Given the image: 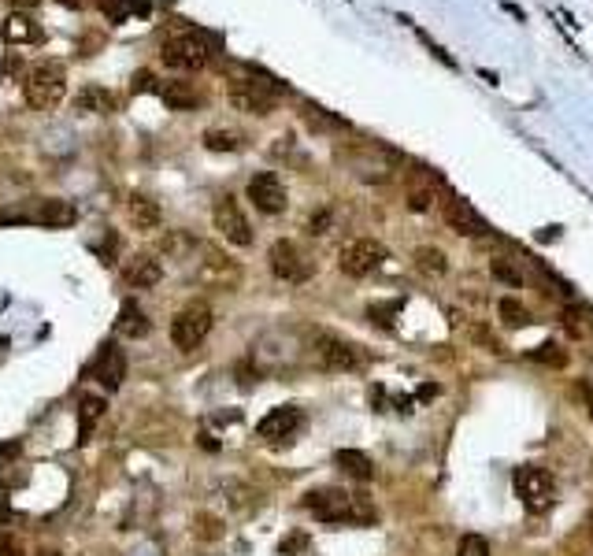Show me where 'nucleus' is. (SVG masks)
Returning a JSON list of instances; mask_svg holds the SVG:
<instances>
[{
    "mask_svg": "<svg viewBox=\"0 0 593 556\" xmlns=\"http://www.w3.org/2000/svg\"><path fill=\"white\" fill-rule=\"evenodd\" d=\"M23 96L30 108L38 111H52L63 96H67V71L56 60H38L23 78Z\"/></svg>",
    "mask_w": 593,
    "mask_h": 556,
    "instance_id": "obj_1",
    "label": "nucleus"
},
{
    "mask_svg": "<svg viewBox=\"0 0 593 556\" xmlns=\"http://www.w3.org/2000/svg\"><path fill=\"white\" fill-rule=\"evenodd\" d=\"M226 101L238 111H245V116H271L275 104H278V89L271 86V82L253 78V74L249 78H230Z\"/></svg>",
    "mask_w": 593,
    "mask_h": 556,
    "instance_id": "obj_2",
    "label": "nucleus"
},
{
    "mask_svg": "<svg viewBox=\"0 0 593 556\" xmlns=\"http://www.w3.org/2000/svg\"><path fill=\"white\" fill-rule=\"evenodd\" d=\"M304 508L316 519H323V523H349V519L367 516V512L356 508V497L349 494V489H338V486H323V489L304 494Z\"/></svg>",
    "mask_w": 593,
    "mask_h": 556,
    "instance_id": "obj_3",
    "label": "nucleus"
},
{
    "mask_svg": "<svg viewBox=\"0 0 593 556\" xmlns=\"http://www.w3.org/2000/svg\"><path fill=\"white\" fill-rule=\"evenodd\" d=\"M160 60L167 63L171 71H201L211 60V41L204 34H178L167 38L160 48Z\"/></svg>",
    "mask_w": 593,
    "mask_h": 556,
    "instance_id": "obj_4",
    "label": "nucleus"
},
{
    "mask_svg": "<svg viewBox=\"0 0 593 556\" xmlns=\"http://www.w3.org/2000/svg\"><path fill=\"white\" fill-rule=\"evenodd\" d=\"M211 330V308L208 304H186L182 312L171 319V341L182 352H193Z\"/></svg>",
    "mask_w": 593,
    "mask_h": 556,
    "instance_id": "obj_5",
    "label": "nucleus"
},
{
    "mask_svg": "<svg viewBox=\"0 0 593 556\" xmlns=\"http://www.w3.org/2000/svg\"><path fill=\"white\" fill-rule=\"evenodd\" d=\"M386 260H389V252H386L382 241L360 238V241H353V245H345L338 264H341V271L349 274V278H367V274H375L378 267H382Z\"/></svg>",
    "mask_w": 593,
    "mask_h": 556,
    "instance_id": "obj_6",
    "label": "nucleus"
},
{
    "mask_svg": "<svg viewBox=\"0 0 593 556\" xmlns=\"http://www.w3.org/2000/svg\"><path fill=\"white\" fill-rule=\"evenodd\" d=\"M516 497L526 504V508H549L553 504V494H556V482L545 467H534V464H523L516 467Z\"/></svg>",
    "mask_w": 593,
    "mask_h": 556,
    "instance_id": "obj_7",
    "label": "nucleus"
},
{
    "mask_svg": "<svg viewBox=\"0 0 593 556\" xmlns=\"http://www.w3.org/2000/svg\"><path fill=\"white\" fill-rule=\"evenodd\" d=\"M301 427H304V412H301V408H296V404H278V408H271V412L260 419L256 434L263 441H271V445H282V441H293L296 434H301Z\"/></svg>",
    "mask_w": 593,
    "mask_h": 556,
    "instance_id": "obj_8",
    "label": "nucleus"
},
{
    "mask_svg": "<svg viewBox=\"0 0 593 556\" xmlns=\"http://www.w3.org/2000/svg\"><path fill=\"white\" fill-rule=\"evenodd\" d=\"M267 260H271V271L282 278V282H308L311 271H316V264H311V260L296 249L293 241H286V238L271 245Z\"/></svg>",
    "mask_w": 593,
    "mask_h": 556,
    "instance_id": "obj_9",
    "label": "nucleus"
},
{
    "mask_svg": "<svg viewBox=\"0 0 593 556\" xmlns=\"http://www.w3.org/2000/svg\"><path fill=\"white\" fill-rule=\"evenodd\" d=\"M211 223H216V230L230 241V245H253V226H249V219H245V211L238 208V201L230 197H219L216 201V208H211Z\"/></svg>",
    "mask_w": 593,
    "mask_h": 556,
    "instance_id": "obj_10",
    "label": "nucleus"
},
{
    "mask_svg": "<svg viewBox=\"0 0 593 556\" xmlns=\"http://www.w3.org/2000/svg\"><path fill=\"white\" fill-rule=\"evenodd\" d=\"M249 201L256 204V211H263V216H278V211H286L289 193H286L282 178L275 171H260V174L249 178Z\"/></svg>",
    "mask_w": 593,
    "mask_h": 556,
    "instance_id": "obj_11",
    "label": "nucleus"
},
{
    "mask_svg": "<svg viewBox=\"0 0 593 556\" xmlns=\"http://www.w3.org/2000/svg\"><path fill=\"white\" fill-rule=\"evenodd\" d=\"M441 216H445V223H449L460 238H482V234H489L486 219L464 197H449V201H445V208H441Z\"/></svg>",
    "mask_w": 593,
    "mask_h": 556,
    "instance_id": "obj_12",
    "label": "nucleus"
},
{
    "mask_svg": "<svg viewBox=\"0 0 593 556\" xmlns=\"http://www.w3.org/2000/svg\"><path fill=\"white\" fill-rule=\"evenodd\" d=\"M89 374H93V379L101 382L104 389H119L123 379H126V356H123V349H119V345H104L101 352H96Z\"/></svg>",
    "mask_w": 593,
    "mask_h": 556,
    "instance_id": "obj_13",
    "label": "nucleus"
},
{
    "mask_svg": "<svg viewBox=\"0 0 593 556\" xmlns=\"http://www.w3.org/2000/svg\"><path fill=\"white\" fill-rule=\"evenodd\" d=\"M316 352H319V364L331 367V371H356V367H360L356 345H349V341H341V338H331V334L319 338Z\"/></svg>",
    "mask_w": 593,
    "mask_h": 556,
    "instance_id": "obj_14",
    "label": "nucleus"
},
{
    "mask_svg": "<svg viewBox=\"0 0 593 556\" xmlns=\"http://www.w3.org/2000/svg\"><path fill=\"white\" fill-rule=\"evenodd\" d=\"M0 38H4L8 45H41L45 41V30L30 19V15H23V11H11L4 23H0Z\"/></svg>",
    "mask_w": 593,
    "mask_h": 556,
    "instance_id": "obj_15",
    "label": "nucleus"
},
{
    "mask_svg": "<svg viewBox=\"0 0 593 556\" xmlns=\"http://www.w3.org/2000/svg\"><path fill=\"white\" fill-rule=\"evenodd\" d=\"M160 278H163V267H160V260H156V256H148V252L130 256V264L123 267V282H126V286H138V289L156 286Z\"/></svg>",
    "mask_w": 593,
    "mask_h": 556,
    "instance_id": "obj_16",
    "label": "nucleus"
},
{
    "mask_svg": "<svg viewBox=\"0 0 593 556\" xmlns=\"http://www.w3.org/2000/svg\"><path fill=\"white\" fill-rule=\"evenodd\" d=\"M126 216H130V223H134L138 230H156V226L163 223V211H160V204H156L153 197H141V193H134V197H130V204H126Z\"/></svg>",
    "mask_w": 593,
    "mask_h": 556,
    "instance_id": "obj_17",
    "label": "nucleus"
},
{
    "mask_svg": "<svg viewBox=\"0 0 593 556\" xmlns=\"http://www.w3.org/2000/svg\"><path fill=\"white\" fill-rule=\"evenodd\" d=\"M148 330H153L148 316L141 312L134 301H126V304L119 308V319H115V334H123V338H145Z\"/></svg>",
    "mask_w": 593,
    "mask_h": 556,
    "instance_id": "obj_18",
    "label": "nucleus"
},
{
    "mask_svg": "<svg viewBox=\"0 0 593 556\" xmlns=\"http://www.w3.org/2000/svg\"><path fill=\"white\" fill-rule=\"evenodd\" d=\"M38 223H45V226H71L74 219H78V211H74V204L71 201H60V197H48V201H41L38 204V216H34Z\"/></svg>",
    "mask_w": 593,
    "mask_h": 556,
    "instance_id": "obj_19",
    "label": "nucleus"
},
{
    "mask_svg": "<svg viewBox=\"0 0 593 556\" xmlns=\"http://www.w3.org/2000/svg\"><path fill=\"white\" fill-rule=\"evenodd\" d=\"M74 111H89V116H108L115 111V96L104 86H86L74 96Z\"/></svg>",
    "mask_w": 593,
    "mask_h": 556,
    "instance_id": "obj_20",
    "label": "nucleus"
},
{
    "mask_svg": "<svg viewBox=\"0 0 593 556\" xmlns=\"http://www.w3.org/2000/svg\"><path fill=\"white\" fill-rule=\"evenodd\" d=\"M163 96V104H167L171 111H193L196 104H201V93H196L189 82H167V86L160 89Z\"/></svg>",
    "mask_w": 593,
    "mask_h": 556,
    "instance_id": "obj_21",
    "label": "nucleus"
},
{
    "mask_svg": "<svg viewBox=\"0 0 593 556\" xmlns=\"http://www.w3.org/2000/svg\"><path fill=\"white\" fill-rule=\"evenodd\" d=\"M334 464L345 471V475H353V479H360V482L375 479V464H371L360 449H338V452H334Z\"/></svg>",
    "mask_w": 593,
    "mask_h": 556,
    "instance_id": "obj_22",
    "label": "nucleus"
},
{
    "mask_svg": "<svg viewBox=\"0 0 593 556\" xmlns=\"http://www.w3.org/2000/svg\"><path fill=\"white\" fill-rule=\"evenodd\" d=\"M204 149L208 152H238V149H245V134L241 130L211 126V130H204Z\"/></svg>",
    "mask_w": 593,
    "mask_h": 556,
    "instance_id": "obj_23",
    "label": "nucleus"
},
{
    "mask_svg": "<svg viewBox=\"0 0 593 556\" xmlns=\"http://www.w3.org/2000/svg\"><path fill=\"white\" fill-rule=\"evenodd\" d=\"M104 397H82V408H78V441H86L89 438V430L101 423V416H104Z\"/></svg>",
    "mask_w": 593,
    "mask_h": 556,
    "instance_id": "obj_24",
    "label": "nucleus"
},
{
    "mask_svg": "<svg viewBox=\"0 0 593 556\" xmlns=\"http://www.w3.org/2000/svg\"><path fill=\"white\" fill-rule=\"evenodd\" d=\"M411 260H416V267L423 274H445L449 271V260H445V252L434 249V245H419V249L411 252Z\"/></svg>",
    "mask_w": 593,
    "mask_h": 556,
    "instance_id": "obj_25",
    "label": "nucleus"
},
{
    "mask_svg": "<svg viewBox=\"0 0 593 556\" xmlns=\"http://www.w3.org/2000/svg\"><path fill=\"white\" fill-rule=\"evenodd\" d=\"M497 316H501L504 326H512V330L531 326V312H526V304H519L516 297H501V301H497Z\"/></svg>",
    "mask_w": 593,
    "mask_h": 556,
    "instance_id": "obj_26",
    "label": "nucleus"
},
{
    "mask_svg": "<svg viewBox=\"0 0 593 556\" xmlns=\"http://www.w3.org/2000/svg\"><path fill=\"white\" fill-rule=\"evenodd\" d=\"M489 271H493V278H497V282H504V286H512V289H519L523 286V271H519V264L512 256H493L489 260Z\"/></svg>",
    "mask_w": 593,
    "mask_h": 556,
    "instance_id": "obj_27",
    "label": "nucleus"
},
{
    "mask_svg": "<svg viewBox=\"0 0 593 556\" xmlns=\"http://www.w3.org/2000/svg\"><path fill=\"white\" fill-rule=\"evenodd\" d=\"M531 356L538 360V364H549V367H564V364H567V349H564V345H556V341H545V345H538Z\"/></svg>",
    "mask_w": 593,
    "mask_h": 556,
    "instance_id": "obj_28",
    "label": "nucleus"
},
{
    "mask_svg": "<svg viewBox=\"0 0 593 556\" xmlns=\"http://www.w3.org/2000/svg\"><path fill=\"white\" fill-rule=\"evenodd\" d=\"M456 556H489L486 538H482V534H464V538H460V549H456Z\"/></svg>",
    "mask_w": 593,
    "mask_h": 556,
    "instance_id": "obj_29",
    "label": "nucleus"
},
{
    "mask_svg": "<svg viewBox=\"0 0 593 556\" xmlns=\"http://www.w3.org/2000/svg\"><path fill=\"white\" fill-rule=\"evenodd\" d=\"M411 26H416V23H411ZM416 38H419V41H423L426 48H431V56H434V60H441L445 67H453V71H456V60H453L449 52H445V48H441V45H438V41H434L431 34H426V30H419V26H416Z\"/></svg>",
    "mask_w": 593,
    "mask_h": 556,
    "instance_id": "obj_30",
    "label": "nucleus"
},
{
    "mask_svg": "<svg viewBox=\"0 0 593 556\" xmlns=\"http://www.w3.org/2000/svg\"><path fill=\"white\" fill-rule=\"evenodd\" d=\"M431 201H434V189L431 186H411L408 189V208L411 211H426V208H431Z\"/></svg>",
    "mask_w": 593,
    "mask_h": 556,
    "instance_id": "obj_31",
    "label": "nucleus"
},
{
    "mask_svg": "<svg viewBox=\"0 0 593 556\" xmlns=\"http://www.w3.org/2000/svg\"><path fill=\"white\" fill-rule=\"evenodd\" d=\"M326 226H331V211H319L308 219V234H326Z\"/></svg>",
    "mask_w": 593,
    "mask_h": 556,
    "instance_id": "obj_32",
    "label": "nucleus"
},
{
    "mask_svg": "<svg viewBox=\"0 0 593 556\" xmlns=\"http://www.w3.org/2000/svg\"><path fill=\"white\" fill-rule=\"evenodd\" d=\"M0 556H23V545L15 542V538L8 534H0Z\"/></svg>",
    "mask_w": 593,
    "mask_h": 556,
    "instance_id": "obj_33",
    "label": "nucleus"
},
{
    "mask_svg": "<svg viewBox=\"0 0 593 556\" xmlns=\"http://www.w3.org/2000/svg\"><path fill=\"white\" fill-rule=\"evenodd\" d=\"M130 89H134V93L153 89V71H138V74H134V82H130Z\"/></svg>",
    "mask_w": 593,
    "mask_h": 556,
    "instance_id": "obj_34",
    "label": "nucleus"
},
{
    "mask_svg": "<svg viewBox=\"0 0 593 556\" xmlns=\"http://www.w3.org/2000/svg\"><path fill=\"white\" fill-rule=\"evenodd\" d=\"M501 8H504L508 15H516V19H519V23H526V11H523L519 4H512V0H501Z\"/></svg>",
    "mask_w": 593,
    "mask_h": 556,
    "instance_id": "obj_35",
    "label": "nucleus"
},
{
    "mask_svg": "<svg viewBox=\"0 0 593 556\" xmlns=\"http://www.w3.org/2000/svg\"><path fill=\"white\" fill-rule=\"evenodd\" d=\"M8 4H11L15 11H26V8H38L41 0H8Z\"/></svg>",
    "mask_w": 593,
    "mask_h": 556,
    "instance_id": "obj_36",
    "label": "nucleus"
},
{
    "mask_svg": "<svg viewBox=\"0 0 593 556\" xmlns=\"http://www.w3.org/2000/svg\"><path fill=\"white\" fill-rule=\"evenodd\" d=\"M479 74H482V78H486V82H489V86H497V82H501V78H497V71H486V67H482V71H479Z\"/></svg>",
    "mask_w": 593,
    "mask_h": 556,
    "instance_id": "obj_37",
    "label": "nucleus"
},
{
    "mask_svg": "<svg viewBox=\"0 0 593 556\" xmlns=\"http://www.w3.org/2000/svg\"><path fill=\"white\" fill-rule=\"evenodd\" d=\"M38 556H63V552H56V549H41Z\"/></svg>",
    "mask_w": 593,
    "mask_h": 556,
    "instance_id": "obj_38",
    "label": "nucleus"
},
{
    "mask_svg": "<svg viewBox=\"0 0 593 556\" xmlns=\"http://www.w3.org/2000/svg\"><path fill=\"white\" fill-rule=\"evenodd\" d=\"M589 534H593V516H589Z\"/></svg>",
    "mask_w": 593,
    "mask_h": 556,
    "instance_id": "obj_39",
    "label": "nucleus"
}]
</instances>
